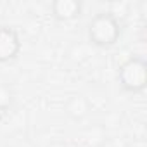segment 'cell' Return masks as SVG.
Returning <instances> with one entry per match:
<instances>
[{
  "label": "cell",
  "mask_w": 147,
  "mask_h": 147,
  "mask_svg": "<svg viewBox=\"0 0 147 147\" xmlns=\"http://www.w3.org/2000/svg\"><path fill=\"white\" fill-rule=\"evenodd\" d=\"M47 147H69L66 142H62V140H52Z\"/></svg>",
  "instance_id": "8"
},
{
  "label": "cell",
  "mask_w": 147,
  "mask_h": 147,
  "mask_svg": "<svg viewBox=\"0 0 147 147\" xmlns=\"http://www.w3.org/2000/svg\"><path fill=\"white\" fill-rule=\"evenodd\" d=\"M50 12L55 21L67 23V21H75L82 16L83 5L80 0H52Z\"/></svg>",
  "instance_id": "5"
},
{
  "label": "cell",
  "mask_w": 147,
  "mask_h": 147,
  "mask_svg": "<svg viewBox=\"0 0 147 147\" xmlns=\"http://www.w3.org/2000/svg\"><path fill=\"white\" fill-rule=\"evenodd\" d=\"M106 137H107L106 130L102 126H99V125H94V126L85 130V142L90 147H100L106 142Z\"/></svg>",
  "instance_id": "6"
},
{
  "label": "cell",
  "mask_w": 147,
  "mask_h": 147,
  "mask_svg": "<svg viewBox=\"0 0 147 147\" xmlns=\"http://www.w3.org/2000/svg\"><path fill=\"white\" fill-rule=\"evenodd\" d=\"M118 83L128 94H142L147 87V62L140 55L128 57L118 69Z\"/></svg>",
  "instance_id": "2"
},
{
  "label": "cell",
  "mask_w": 147,
  "mask_h": 147,
  "mask_svg": "<svg viewBox=\"0 0 147 147\" xmlns=\"http://www.w3.org/2000/svg\"><path fill=\"white\" fill-rule=\"evenodd\" d=\"M21 52V38L11 26H0V64L18 59Z\"/></svg>",
  "instance_id": "3"
},
{
  "label": "cell",
  "mask_w": 147,
  "mask_h": 147,
  "mask_svg": "<svg viewBox=\"0 0 147 147\" xmlns=\"http://www.w3.org/2000/svg\"><path fill=\"white\" fill-rule=\"evenodd\" d=\"M64 114L73 119V121H83L85 118H88L90 111H92V102L87 95L75 92V94H69L62 104Z\"/></svg>",
  "instance_id": "4"
},
{
  "label": "cell",
  "mask_w": 147,
  "mask_h": 147,
  "mask_svg": "<svg viewBox=\"0 0 147 147\" xmlns=\"http://www.w3.org/2000/svg\"><path fill=\"white\" fill-rule=\"evenodd\" d=\"M12 104H14V94H12L11 87L5 83H0V121L5 118V114L12 107Z\"/></svg>",
  "instance_id": "7"
},
{
  "label": "cell",
  "mask_w": 147,
  "mask_h": 147,
  "mask_svg": "<svg viewBox=\"0 0 147 147\" xmlns=\"http://www.w3.org/2000/svg\"><path fill=\"white\" fill-rule=\"evenodd\" d=\"M121 33H123V24L119 18L111 11L97 12L87 26V36L90 43L99 49L114 47L121 38Z\"/></svg>",
  "instance_id": "1"
}]
</instances>
